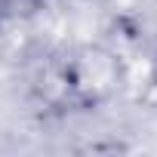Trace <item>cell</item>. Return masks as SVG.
Returning <instances> with one entry per match:
<instances>
[{
	"mask_svg": "<svg viewBox=\"0 0 157 157\" xmlns=\"http://www.w3.org/2000/svg\"><path fill=\"white\" fill-rule=\"evenodd\" d=\"M40 3V0H0V16H19V13H28Z\"/></svg>",
	"mask_w": 157,
	"mask_h": 157,
	"instance_id": "obj_1",
	"label": "cell"
}]
</instances>
